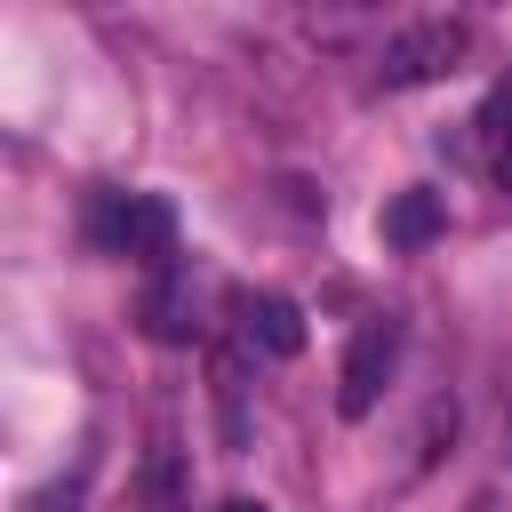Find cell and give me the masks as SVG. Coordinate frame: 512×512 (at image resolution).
I'll return each instance as SVG.
<instances>
[{"mask_svg":"<svg viewBox=\"0 0 512 512\" xmlns=\"http://www.w3.org/2000/svg\"><path fill=\"white\" fill-rule=\"evenodd\" d=\"M88 240L160 272V264H176V208L152 200V192H104V200L88 208Z\"/></svg>","mask_w":512,"mask_h":512,"instance_id":"obj_1","label":"cell"},{"mask_svg":"<svg viewBox=\"0 0 512 512\" xmlns=\"http://www.w3.org/2000/svg\"><path fill=\"white\" fill-rule=\"evenodd\" d=\"M472 48V24L464 16H424V24H400L384 48H376V88H424V80H448Z\"/></svg>","mask_w":512,"mask_h":512,"instance_id":"obj_2","label":"cell"},{"mask_svg":"<svg viewBox=\"0 0 512 512\" xmlns=\"http://www.w3.org/2000/svg\"><path fill=\"white\" fill-rule=\"evenodd\" d=\"M392 360H400V320H392V312L360 320L352 344H344V368H336V408H344V416H368V408L384 400Z\"/></svg>","mask_w":512,"mask_h":512,"instance_id":"obj_3","label":"cell"},{"mask_svg":"<svg viewBox=\"0 0 512 512\" xmlns=\"http://www.w3.org/2000/svg\"><path fill=\"white\" fill-rule=\"evenodd\" d=\"M232 312H240V344L248 352H264V360H296L304 352V312L288 296H240Z\"/></svg>","mask_w":512,"mask_h":512,"instance_id":"obj_4","label":"cell"},{"mask_svg":"<svg viewBox=\"0 0 512 512\" xmlns=\"http://www.w3.org/2000/svg\"><path fill=\"white\" fill-rule=\"evenodd\" d=\"M144 328H152L160 344H184V336H192V288H184L176 264H160V280H152V296H144Z\"/></svg>","mask_w":512,"mask_h":512,"instance_id":"obj_5","label":"cell"},{"mask_svg":"<svg viewBox=\"0 0 512 512\" xmlns=\"http://www.w3.org/2000/svg\"><path fill=\"white\" fill-rule=\"evenodd\" d=\"M432 232H440V192H400L384 208V240L392 248H424Z\"/></svg>","mask_w":512,"mask_h":512,"instance_id":"obj_6","label":"cell"},{"mask_svg":"<svg viewBox=\"0 0 512 512\" xmlns=\"http://www.w3.org/2000/svg\"><path fill=\"white\" fill-rule=\"evenodd\" d=\"M488 168H496V184H504V192H512V144H504V152H496V160H488Z\"/></svg>","mask_w":512,"mask_h":512,"instance_id":"obj_7","label":"cell"},{"mask_svg":"<svg viewBox=\"0 0 512 512\" xmlns=\"http://www.w3.org/2000/svg\"><path fill=\"white\" fill-rule=\"evenodd\" d=\"M216 512H264V504H256V496H224Z\"/></svg>","mask_w":512,"mask_h":512,"instance_id":"obj_8","label":"cell"},{"mask_svg":"<svg viewBox=\"0 0 512 512\" xmlns=\"http://www.w3.org/2000/svg\"><path fill=\"white\" fill-rule=\"evenodd\" d=\"M464 512H504V504H496V496H488V488H480V496H472V504H464Z\"/></svg>","mask_w":512,"mask_h":512,"instance_id":"obj_9","label":"cell"}]
</instances>
